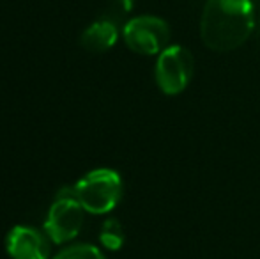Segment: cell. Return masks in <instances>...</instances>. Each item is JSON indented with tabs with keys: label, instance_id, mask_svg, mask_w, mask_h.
<instances>
[{
	"label": "cell",
	"instance_id": "obj_1",
	"mask_svg": "<svg viewBox=\"0 0 260 259\" xmlns=\"http://www.w3.org/2000/svg\"><path fill=\"white\" fill-rule=\"evenodd\" d=\"M255 25L250 0H207L200 18V38L214 52H232L253 34Z\"/></svg>",
	"mask_w": 260,
	"mask_h": 259
},
{
	"label": "cell",
	"instance_id": "obj_2",
	"mask_svg": "<svg viewBox=\"0 0 260 259\" xmlns=\"http://www.w3.org/2000/svg\"><path fill=\"white\" fill-rule=\"evenodd\" d=\"M71 190L85 211L105 215L119 204L122 197V180L113 169H96L76 181Z\"/></svg>",
	"mask_w": 260,
	"mask_h": 259
},
{
	"label": "cell",
	"instance_id": "obj_3",
	"mask_svg": "<svg viewBox=\"0 0 260 259\" xmlns=\"http://www.w3.org/2000/svg\"><path fill=\"white\" fill-rule=\"evenodd\" d=\"M195 71V61L188 48L181 45L167 46L156 61V83L165 94L175 96L189 85Z\"/></svg>",
	"mask_w": 260,
	"mask_h": 259
},
{
	"label": "cell",
	"instance_id": "obj_4",
	"mask_svg": "<svg viewBox=\"0 0 260 259\" xmlns=\"http://www.w3.org/2000/svg\"><path fill=\"white\" fill-rule=\"evenodd\" d=\"M83 211L85 210L75 199L71 187L62 188L46 215V236L57 245L71 242L83 225Z\"/></svg>",
	"mask_w": 260,
	"mask_h": 259
},
{
	"label": "cell",
	"instance_id": "obj_5",
	"mask_svg": "<svg viewBox=\"0 0 260 259\" xmlns=\"http://www.w3.org/2000/svg\"><path fill=\"white\" fill-rule=\"evenodd\" d=\"M124 41L140 55H156L168 46L170 27L157 16H137L124 25Z\"/></svg>",
	"mask_w": 260,
	"mask_h": 259
},
{
	"label": "cell",
	"instance_id": "obj_6",
	"mask_svg": "<svg viewBox=\"0 0 260 259\" xmlns=\"http://www.w3.org/2000/svg\"><path fill=\"white\" fill-rule=\"evenodd\" d=\"M6 249L13 259H48L50 243L43 233L28 225H16L9 231Z\"/></svg>",
	"mask_w": 260,
	"mask_h": 259
},
{
	"label": "cell",
	"instance_id": "obj_7",
	"mask_svg": "<svg viewBox=\"0 0 260 259\" xmlns=\"http://www.w3.org/2000/svg\"><path fill=\"white\" fill-rule=\"evenodd\" d=\"M117 27L108 20H103V21H98V23L90 25L85 32L82 34V46L89 52H106L110 50L117 41Z\"/></svg>",
	"mask_w": 260,
	"mask_h": 259
},
{
	"label": "cell",
	"instance_id": "obj_8",
	"mask_svg": "<svg viewBox=\"0 0 260 259\" xmlns=\"http://www.w3.org/2000/svg\"><path fill=\"white\" fill-rule=\"evenodd\" d=\"M100 242L103 243L108 250H119L126 242L124 227L117 218H108L103 222L100 231Z\"/></svg>",
	"mask_w": 260,
	"mask_h": 259
},
{
	"label": "cell",
	"instance_id": "obj_9",
	"mask_svg": "<svg viewBox=\"0 0 260 259\" xmlns=\"http://www.w3.org/2000/svg\"><path fill=\"white\" fill-rule=\"evenodd\" d=\"M53 259H106L105 254L94 245H73L60 250Z\"/></svg>",
	"mask_w": 260,
	"mask_h": 259
},
{
	"label": "cell",
	"instance_id": "obj_10",
	"mask_svg": "<svg viewBox=\"0 0 260 259\" xmlns=\"http://www.w3.org/2000/svg\"><path fill=\"white\" fill-rule=\"evenodd\" d=\"M258 41H260V20H258Z\"/></svg>",
	"mask_w": 260,
	"mask_h": 259
}]
</instances>
